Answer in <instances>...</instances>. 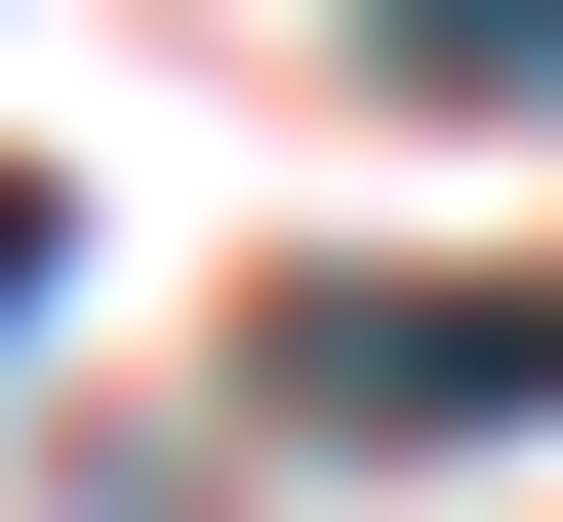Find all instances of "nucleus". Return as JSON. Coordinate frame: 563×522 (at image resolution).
Listing matches in <instances>:
<instances>
[{
    "label": "nucleus",
    "mask_w": 563,
    "mask_h": 522,
    "mask_svg": "<svg viewBox=\"0 0 563 522\" xmlns=\"http://www.w3.org/2000/svg\"><path fill=\"white\" fill-rule=\"evenodd\" d=\"M282 402H322V442H483V402H563V322H483V281H322Z\"/></svg>",
    "instance_id": "nucleus-1"
},
{
    "label": "nucleus",
    "mask_w": 563,
    "mask_h": 522,
    "mask_svg": "<svg viewBox=\"0 0 563 522\" xmlns=\"http://www.w3.org/2000/svg\"><path fill=\"white\" fill-rule=\"evenodd\" d=\"M363 41H402V81H563V0H363Z\"/></svg>",
    "instance_id": "nucleus-2"
},
{
    "label": "nucleus",
    "mask_w": 563,
    "mask_h": 522,
    "mask_svg": "<svg viewBox=\"0 0 563 522\" xmlns=\"http://www.w3.org/2000/svg\"><path fill=\"white\" fill-rule=\"evenodd\" d=\"M0 322H41V201H0Z\"/></svg>",
    "instance_id": "nucleus-3"
}]
</instances>
